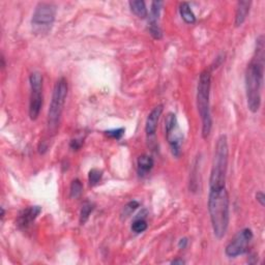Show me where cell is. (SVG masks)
<instances>
[{"label": "cell", "instance_id": "obj_15", "mask_svg": "<svg viewBox=\"0 0 265 265\" xmlns=\"http://www.w3.org/2000/svg\"><path fill=\"white\" fill-rule=\"evenodd\" d=\"M129 5L131 7L132 13L136 15L140 19H145L148 17V11L146 8V4L142 0H135V1H130Z\"/></svg>", "mask_w": 265, "mask_h": 265}, {"label": "cell", "instance_id": "obj_19", "mask_svg": "<svg viewBox=\"0 0 265 265\" xmlns=\"http://www.w3.org/2000/svg\"><path fill=\"white\" fill-rule=\"evenodd\" d=\"M83 191V185L82 182L79 179H74L70 183V189H69V196L73 199H77L78 197L81 196Z\"/></svg>", "mask_w": 265, "mask_h": 265}, {"label": "cell", "instance_id": "obj_14", "mask_svg": "<svg viewBox=\"0 0 265 265\" xmlns=\"http://www.w3.org/2000/svg\"><path fill=\"white\" fill-rule=\"evenodd\" d=\"M137 168H138V174L141 177H143L146 174H148L155 166L154 158L148 155H142L138 157L137 161Z\"/></svg>", "mask_w": 265, "mask_h": 265}, {"label": "cell", "instance_id": "obj_24", "mask_svg": "<svg viewBox=\"0 0 265 265\" xmlns=\"http://www.w3.org/2000/svg\"><path fill=\"white\" fill-rule=\"evenodd\" d=\"M256 199H257V201L260 203L261 206H264V204H265V195L262 192H258L257 194H256Z\"/></svg>", "mask_w": 265, "mask_h": 265}, {"label": "cell", "instance_id": "obj_21", "mask_svg": "<svg viewBox=\"0 0 265 265\" xmlns=\"http://www.w3.org/2000/svg\"><path fill=\"white\" fill-rule=\"evenodd\" d=\"M126 130L123 128H119V129H113V130H109L105 132V135L108 136L111 139H115V140H120L123 135H125Z\"/></svg>", "mask_w": 265, "mask_h": 265}, {"label": "cell", "instance_id": "obj_6", "mask_svg": "<svg viewBox=\"0 0 265 265\" xmlns=\"http://www.w3.org/2000/svg\"><path fill=\"white\" fill-rule=\"evenodd\" d=\"M57 7L52 2H40L35 6L31 19L32 32L39 37H45L52 30L55 22Z\"/></svg>", "mask_w": 265, "mask_h": 265}, {"label": "cell", "instance_id": "obj_17", "mask_svg": "<svg viewBox=\"0 0 265 265\" xmlns=\"http://www.w3.org/2000/svg\"><path fill=\"white\" fill-rule=\"evenodd\" d=\"M141 216H142V214L140 213L139 217H137L135 219L134 222H132V231L137 233V234L144 232L147 229V226H148L146 220H145L146 216H143V217H141Z\"/></svg>", "mask_w": 265, "mask_h": 265}, {"label": "cell", "instance_id": "obj_1", "mask_svg": "<svg viewBox=\"0 0 265 265\" xmlns=\"http://www.w3.org/2000/svg\"><path fill=\"white\" fill-rule=\"evenodd\" d=\"M255 54L245 70V92L248 107L252 113H257L261 106V94L264 78V37L256 41Z\"/></svg>", "mask_w": 265, "mask_h": 265}, {"label": "cell", "instance_id": "obj_12", "mask_svg": "<svg viewBox=\"0 0 265 265\" xmlns=\"http://www.w3.org/2000/svg\"><path fill=\"white\" fill-rule=\"evenodd\" d=\"M163 110H164V106L158 105L152 110V112H150L149 115L147 116L146 123H145V132L149 139L155 136L156 129L158 126V120H160Z\"/></svg>", "mask_w": 265, "mask_h": 265}, {"label": "cell", "instance_id": "obj_8", "mask_svg": "<svg viewBox=\"0 0 265 265\" xmlns=\"http://www.w3.org/2000/svg\"><path fill=\"white\" fill-rule=\"evenodd\" d=\"M30 99H29V117L37 120L43 107V76L39 72H33L29 76Z\"/></svg>", "mask_w": 265, "mask_h": 265}, {"label": "cell", "instance_id": "obj_3", "mask_svg": "<svg viewBox=\"0 0 265 265\" xmlns=\"http://www.w3.org/2000/svg\"><path fill=\"white\" fill-rule=\"evenodd\" d=\"M210 86L211 73L209 69L201 72L197 86V108L202 122V138L207 139L213 128L210 113Z\"/></svg>", "mask_w": 265, "mask_h": 265}, {"label": "cell", "instance_id": "obj_5", "mask_svg": "<svg viewBox=\"0 0 265 265\" xmlns=\"http://www.w3.org/2000/svg\"><path fill=\"white\" fill-rule=\"evenodd\" d=\"M67 90H68V86H67L66 79L60 78L56 82L54 89H53L52 100H51L50 108L48 112L47 125H48L49 134L54 135L56 134V132L58 130L61 115H63L66 100L67 96Z\"/></svg>", "mask_w": 265, "mask_h": 265}, {"label": "cell", "instance_id": "obj_10", "mask_svg": "<svg viewBox=\"0 0 265 265\" xmlns=\"http://www.w3.org/2000/svg\"><path fill=\"white\" fill-rule=\"evenodd\" d=\"M163 5V1H153L149 14V32L150 35L157 41L163 38V32L160 26V16Z\"/></svg>", "mask_w": 265, "mask_h": 265}, {"label": "cell", "instance_id": "obj_16", "mask_svg": "<svg viewBox=\"0 0 265 265\" xmlns=\"http://www.w3.org/2000/svg\"><path fill=\"white\" fill-rule=\"evenodd\" d=\"M179 14L181 19L187 24H194L196 22V16L188 2H181L179 4Z\"/></svg>", "mask_w": 265, "mask_h": 265}, {"label": "cell", "instance_id": "obj_26", "mask_svg": "<svg viewBox=\"0 0 265 265\" xmlns=\"http://www.w3.org/2000/svg\"><path fill=\"white\" fill-rule=\"evenodd\" d=\"M171 264H181L182 265V264H185V261L182 259H175L171 262Z\"/></svg>", "mask_w": 265, "mask_h": 265}, {"label": "cell", "instance_id": "obj_2", "mask_svg": "<svg viewBox=\"0 0 265 265\" xmlns=\"http://www.w3.org/2000/svg\"><path fill=\"white\" fill-rule=\"evenodd\" d=\"M208 213L215 236L218 240H222L230 221V201L226 187L209 189Z\"/></svg>", "mask_w": 265, "mask_h": 265}, {"label": "cell", "instance_id": "obj_13", "mask_svg": "<svg viewBox=\"0 0 265 265\" xmlns=\"http://www.w3.org/2000/svg\"><path fill=\"white\" fill-rule=\"evenodd\" d=\"M251 1H238L236 6V14H235V27H240L248 18L251 8Z\"/></svg>", "mask_w": 265, "mask_h": 265}, {"label": "cell", "instance_id": "obj_25", "mask_svg": "<svg viewBox=\"0 0 265 265\" xmlns=\"http://www.w3.org/2000/svg\"><path fill=\"white\" fill-rule=\"evenodd\" d=\"M188 243H189L188 238H185V237L181 238V240H180V241H179V243H178V246H179V249H185V248H187Z\"/></svg>", "mask_w": 265, "mask_h": 265}, {"label": "cell", "instance_id": "obj_23", "mask_svg": "<svg viewBox=\"0 0 265 265\" xmlns=\"http://www.w3.org/2000/svg\"><path fill=\"white\" fill-rule=\"evenodd\" d=\"M81 145H82V142H80V141H79V140H77V139H74V140H72V141H70V144H69V147H70V148H72L73 150H78L79 148H80V147H81Z\"/></svg>", "mask_w": 265, "mask_h": 265}, {"label": "cell", "instance_id": "obj_20", "mask_svg": "<svg viewBox=\"0 0 265 265\" xmlns=\"http://www.w3.org/2000/svg\"><path fill=\"white\" fill-rule=\"evenodd\" d=\"M103 177V171L100 169H96V168H93L89 171V174H88V181H89V184L91 187H94V185L98 184L100 180Z\"/></svg>", "mask_w": 265, "mask_h": 265}, {"label": "cell", "instance_id": "obj_11", "mask_svg": "<svg viewBox=\"0 0 265 265\" xmlns=\"http://www.w3.org/2000/svg\"><path fill=\"white\" fill-rule=\"evenodd\" d=\"M42 213L41 206H29L23 209L17 218V226L20 230H26L28 229L32 223Z\"/></svg>", "mask_w": 265, "mask_h": 265}, {"label": "cell", "instance_id": "obj_9", "mask_svg": "<svg viewBox=\"0 0 265 265\" xmlns=\"http://www.w3.org/2000/svg\"><path fill=\"white\" fill-rule=\"evenodd\" d=\"M254 237L250 228H244L238 232L229 243L225 249V253L229 258H236L248 252L249 244Z\"/></svg>", "mask_w": 265, "mask_h": 265}, {"label": "cell", "instance_id": "obj_22", "mask_svg": "<svg viewBox=\"0 0 265 265\" xmlns=\"http://www.w3.org/2000/svg\"><path fill=\"white\" fill-rule=\"evenodd\" d=\"M138 207H139V203L137 201H131V202H129L128 204L125 206V208H123V210H122V214H121L122 218L123 217H125V218L130 217L132 215V211L136 210Z\"/></svg>", "mask_w": 265, "mask_h": 265}, {"label": "cell", "instance_id": "obj_7", "mask_svg": "<svg viewBox=\"0 0 265 265\" xmlns=\"http://www.w3.org/2000/svg\"><path fill=\"white\" fill-rule=\"evenodd\" d=\"M166 139L169 143L173 156L178 157L181 153V146L183 142V134L178 126L177 117L174 113L170 112L167 114L165 119Z\"/></svg>", "mask_w": 265, "mask_h": 265}, {"label": "cell", "instance_id": "obj_18", "mask_svg": "<svg viewBox=\"0 0 265 265\" xmlns=\"http://www.w3.org/2000/svg\"><path fill=\"white\" fill-rule=\"evenodd\" d=\"M93 209H94V204L89 201H86L82 205L81 213H80V224L81 225H84L87 222L88 219H89L90 214L93 211Z\"/></svg>", "mask_w": 265, "mask_h": 265}, {"label": "cell", "instance_id": "obj_4", "mask_svg": "<svg viewBox=\"0 0 265 265\" xmlns=\"http://www.w3.org/2000/svg\"><path fill=\"white\" fill-rule=\"evenodd\" d=\"M215 156L211 167L209 189H219L226 187V176L228 169L229 147L226 135H221L217 141Z\"/></svg>", "mask_w": 265, "mask_h": 265}]
</instances>
